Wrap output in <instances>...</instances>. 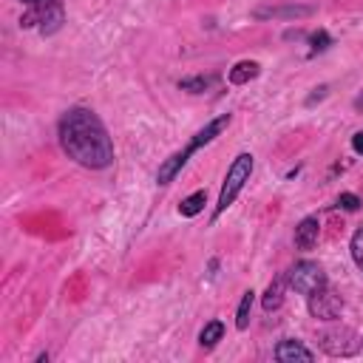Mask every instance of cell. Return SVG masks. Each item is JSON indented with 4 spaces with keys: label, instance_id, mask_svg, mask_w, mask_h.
<instances>
[{
    "label": "cell",
    "instance_id": "obj_1",
    "mask_svg": "<svg viewBox=\"0 0 363 363\" xmlns=\"http://www.w3.org/2000/svg\"><path fill=\"white\" fill-rule=\"evenodd\" d=\"M60 142L62 150L85 167H108L113 159V145L105 133V125L99 122L96 113L85 108H74L62 116Z\"/></svg>",
    "mask_w": 363,
    "mask_h": 363
},
{
    "label": "cell",
    "instance_id": "obj_2",
    "mask_svg": "<svg viewBox=\"0 0 363 363\" xmlns=\"http://www.w3.org/2000/svg\"><path fill=\"white\" fill-rule=\"evenodd\" d=\"M250 173H252V156L250 153H238L235 162L230 164L227 176H224V184H221V193H218V204H216V216H221L235 201V196L241 193V187L250 179Z\"/></svg>",
    "mask_w": 363,
    "mask_h": 363
},
{
    "label": "cell",
    "instance_id": "obj_3",
    "mask_svg": "<svg viewBox=\"0 0 363 363\" xmlns=\"http://www.w3.org/2000/svg\"><path fill=\"white\" fill-rule=\"evenodd\" d=\"M289 286L295 289V292H301V295H312V292H318V289H323L326 286V275H323V269L315 264V261H298L292 269H289Z\"/></svg>",
    "mask_w": 363,
    "mask_h": 363
},
{
    "label": "cell",
    "instance_id": "obj_4",
    "mask_svg": "<svg viewBox=\"0 0 363 363\" xmlns=\"http://www.w3.org/2000/svg\"><path fill=\"white\" fill-rule=\"evenodd\" d=\"M320 349L335 357H349L360 352V340L352 329H329L320 335Z\"/></svg>",
    "mask_w": 363,
    "mask_h": 363
},
{
    "label": "cell",
    "instance_id": "obj_5",
    "mask_svg": "<svg viewBox=\"0 0 363 363\" xmlns=\"http://www.w3.org/2000/svg\"><path fill=\"white\" fill-rule=\"evenodd\" d=\"M23 6H26V14H23V26H34V23H43V28H45V23H51V26H57L60 20H62V6H60V0H23Z\"/></svg>",
    "mask_w": 363,
    "mask_h": 363
},
{
    "label": "cell",
    "instance_id": "obj_6",
    "mask_svg": "<svg viewBox=\"0 0 363 363\" xmlns=\"http://www.w3.org/2000/svg\"><path fill=\"white\" fill-rule=\"evenodd\" d=\"M340 306H343L340 295L332 292L329 286H323V289H318V292L309 295V312H312L315 318H320V320H332V318H337Z\"/></svg>",
    "mask_w": 363,
    "mask_h": 363
},
{
    "label": "cell",
    "instance_id": "obj_7",
    "mask_svg": "<svg viewBox=\"0 0 363 363\" xmlns=\"http://www.w3.org/2000/svg\"><path fill=\"white\" fill-rule=\"evenodd\" d=\"M318 235H320V224H318V218H303L298 227H295V244L301 247V250H312L315 244H318Z\"/></svg>",
    "mask_w": 363,
    "mask_h": 363
},
{
    "label": "cell",
    "instance_id": "obj_8",
    "mask_svg": "<svg viewBox=\"0 0 363 363\" xmlns=\"http://www.w3.org/2000/svg\"><path fill=\"white\" fill-rule=\"evenodd\" d=\"M275 357L281 363H295V360H312V352L306 346H301L298 340H281L275 349Z\"/></svg>",
    "mask_w": 363,
    "mask_h": 363
},
{
    "label": "cell",
    "instance_id": "obj_9",
    "mask_svg": "<svg viewBox=\"0 0 363 363\" xmlns=\"http://www.w3.org/2000/svg\"><path fill=\"white\" fill-rule=\"evenodd\" d=\"M252 77H258V62H252V60H244V62H238V65L230 71V82H235V85H244V82H250Z\"/></svg>",
    "mask_w": 363,
    "mask_h": 363
},
{
    "label": "cell",
    "instance_id": "obj_10",
    "mask_svg": "<svg viewBox=\"0 0 363 363\" xmlns=\"http://www.w3.org/2000/svg\"><path fill=\"white\" fill-rule=\"evenodd\" d=\"M284 284H286L284 275L269 284V289H267V295H264V309H267V312H272V309L281 306V301H284Z\"/></svg>",
    "mask_w": 363,
    "mask_h": 363
},
{
    "label": "cell",
    "instance_id": "obj_11",
    "mask_svg": "<svg viewBox=\"0 0 363 363\" xmlns=\"http://www.w3.org/2000/svg\"><path fill=\"white\" fill-rule=\"evenodd\" d=\"M204 204H207V193H204V190H196L193 196H187V199L179 204V213H182V216H196V213H201Z\"/></svg>",
    "mask_w": 363,
    "mask_h": 363
},
{
    "label": "cell",
    "instance_id": "obj_12",
    "mask_svg": "<svg viewBox=\"0 0 363 363\" xmlns=\"http://www.w3.org/2000/svg\"><path fill=\"white\" fill-rule=\"evenodd\" d=\"M221 335H224V326H221V320H210V323L201 329L199 340H201V346H204V349H213V346L221 340Z\"/></svg>",
    "mask_w": 363,
    "mask_h": 363
},
{
    "label": "cell",
    "instance_id": "obj_13",
    "mask_svg": "<svg viewBox=\"0 0 363 363\" xmlns=\"http://www.w3.org/2000/svg\"><path fill=\"white\" fill-rule=\"evenodd\" d=\"M252 289H247L244 292V298H241V303H238V318H235V326L238 329H247V323H250V309H252Z\"/></svg>",
    "mask_w": 363,
    "mask_h": 363
},
{
    "label": "cell",
    "instance_id": "obj_14",
    "mask_svg": "<svg viewBox=\"0 0 363 363\" xmlns=\"http://www.w3.org/2000/svg\"><path fill=\"white\" fill-rule=\"evenodd\" d=\"M207 85H213V77H196V79H182L179 88L184 91H204Z\"/></svg>",
    "mask_w": 363,
    "mask_h": 363
},
{
    "label": "cell",
    "instance_id": "obj_15",
    "mask_svg": "<svg viewBox=\"0 0 363 363\" xmlns=\"http://www.w3.org/2000/svg\"><path fill=\"white\" fill-rule=\"evenodd\" d=\"M352 258H354V264L363 269V230L352 235Z\"/></svg>",
    "mask_w": 363,
    "mask_h": 363
},
{
    "label": "cell",
    "instance_id": "obj_16",
    "mask_svg": "<svg viewBox=\"0 0 363 363\" xmlns=\"http://www.w3.org/2000/svg\"><path fill=\"white\" fill-rule=\"evenodd\" d=\"M337 207H343V210H357V207H360V199H357L354 193H340V196H337Z\"/></svg>",
    "mask_w": 363,
    "mask_h": 363
},
{
    "label": "cell",
    "instance_id": "obj_17",
    "mask_svg": "<svg viewBox=\"0 0 363 363\" xmlns=\"http://www.w3.org/2000/svg\"><path fill=\"white\" fill-rule=\"evenodd\" d=\"M312 43H315V51H320V48H326V43H329V37H326L323 31H318V34H312Z\"/></svg>",
    "mask_w": 363,
    "mask_h": 363
},
{
    "label": "cell",
    "instance_id": "obj_18",
    "mask_svg": "<svg viewBox=\"0 0 363 363\" xmlns=\"http://www.w3.org/2000/svg\"><path fill=\"white\" fill-rule=\"evenodd\" d=\"M352 147H354V150H357V153H363V130H360V133H354V136H352Z\"/></svg>",
    "mask_w": 363,
    "mask_h": 363
}]
</instances>
